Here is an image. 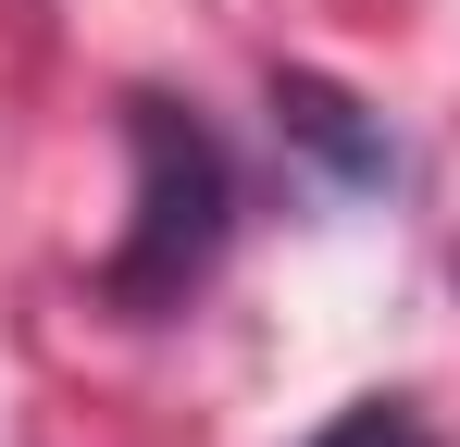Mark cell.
I'll return each instance as SVG.
<instances>
[{
	"label": "cell",
	"instance_id": "6da1fadb",
	"mask_svg": "<svg viewBox=\"0 0 460 447\" xmlns=\"http://www.w3.org/2000/svg\"><path fill=\"white\" fill-rule=\"evenodd\" d=\"M125 162H137V199H125L112 261H100V298L125 323H174L236 236V162L199 125V100H162V87L125 100Z\"/></svg>",
	"mask_w": 460,
	"mask_h": 447
},
{
	"label": "cell",
	"instance_id": "7a4b0ae2",
	"mask_svg": "<svg viewBox=\"0 0 460 447\" xmlns=\"http://www.w3.org/2000/svg\"><path fill=\"white\" fill-rule=\"evenodd\" d=\"M274 125H287V149L323 162V187H349V199L398 187V137H385L374 100H349V87H323V74H274Z\"/></svg>",
	"mask_w": 460,
	"mask_h": 447
},
{
	"label": "cell",
	"instance_id": "3957f363",
	"mask_svg": "<svg viewBox=\"0 0 460 447\" xmlns=\"http://www.w3.org/2000/svg\"><path fill=\"white\" fill-rule=\"evenodd\" d=\"M311 447H436V423H423L411 398H349V410H336Z\"/></svg>",
	"mask_w": 460,
	"mask_h": 447
}]
</instances>
